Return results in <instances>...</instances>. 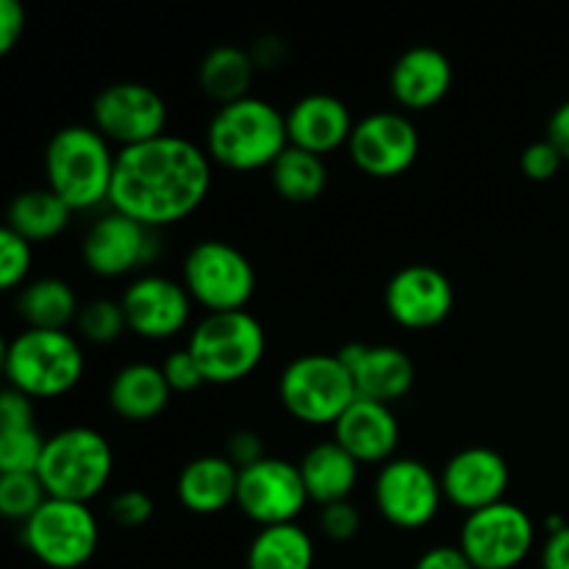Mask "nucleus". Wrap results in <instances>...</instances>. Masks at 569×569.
Returning <instances> with one entry per match:
<instances>
[{
    "instance_id": "f03ea898",
    "label": "nucleus",
    "mask_w": 569,
    "mask_h": 569,
    "mask_svg": "<svg viewBox=\"0 0 569 569\" xmlns=\"http://www.w3.org/2000/svg\"><path fill=\"white\" fill-rule=\"evenodd\" d=\"M203 148L211 164L222 170H270L289 148L287 111L256 94L220 106L206 126Z\"/></svg>"
},
{
    "instance_id": "7ed1b4c3",
    "label": "nucleus",
    "mask_w": 569,
    "mask_h": 569,
    "mask_svg": "<svg viewBox=\"0 0 569 569\" xmlns=\"http://www.w3.org/2000/svg\"><path fill=\"white\" fill-rule=\"evenodd\" d=\"M44 187L76 211L109 206L117 150L94 126H64L44 144Z\"/></svg>"
},
{
    "instance_id": "dca6fc26",
    "label": "nucleus",
    "mask_w": 569,
    "mask_h": 569,
    "mask_svg": "<svg viewBox=\"0 0 569 569\" xmlns=\"http://www.w3.org/2000/svg\"><path fill=\"white\" fill-rule=\"evenodd\" d=\"M128 331L148 342H167L183 333L192 322V298L187 287L170 276L142 272L131 278L120 298Z\"/></svg>"
},
{
    "instance_id": "7c9ffc66",
    "label": "nucleus",
    "mask_w": 569,
    "mask_h": 569,
    "mask_svg": "<svg viewBox=\"0 0 569 569\" xmlns=\"http://www.w3.org/2000/svg\"><path fill=\"white\" fill-rule=\"evenodd\" d=\"M76 331L83 342L98 345V348L114 345L117 339L128 331V320H126V311H122V303L111 298L87 300V303H81V311H78Z\"/></svg>"
},
{
    "instance_id": "cd10ccee",
    "label": "nucleus",
    "mask_w": 569,
    "mask_h": 569,
    "mask_svg": "<svg viewBox=\"0 0 569 569\" xmlns=\"http://www.w3.org/2000/svg\"><path fill=\"white\" fill-rule=\"evenodd\" d=\"M72 220V209L48 187H33L14 194L6 211V228L31 244L61 237Z\"/></svg>"
},
{
    "instance_id": "a878e982",
    "label": "nucleus",
    "mask_w": 569,
    "mask_h": 569,
    "mask_svg": "<svg viewBox=\"0 0 569 569\" xmlns=\"http://www.w3.org/2000/svg\"><path fill=\"white\" fill-rule=\"evenodd\" d=\"M14 311L26 328L37 331H70L76 326L81 300L64 278H33L17 292Z\"/></svg>"
},
{
    "instance_id": "2f4dec72",
    "label": "nucleus",
    "mask_w": 569,
    "mask_h": 569,
    "mask_svg": "<svg viewBox=\"0 0 569 569\" xmlns=\"http://www.w3.org/2000/svg\"><path fill=\"white\" fill-rule=\"evenodd\" d=\"M48 500V489L37 472H6L0 476V515L26 526Z\"/></svg>"
},
{
    "instance_id": "412c9836",
    "label": "nucleus",
    "mask_w": 569,
    "mask_h": 569,
    "mask_svg": "<svg viewBox=\"0 0 569 569\" xmlns=\"http://www.w3.org/2000/svg\"><path fill=\"white\" fill-rule=\"evenodd\" d=\"M353 128V111L331 92H309L287 109L289 144L322 159L333 150L348 148Z\"/></svg>"
},
{
    "instance_id": "c756f323",
    "label": "nucleus",
    "mask_w": 569,
    "mask_h": 569,
    "mask_svg": "<svg viewBox=\"0 0 569 569\" xmlns=\"http://www.w3.org/2000/svg\"><path fill=\"white\" fill-rule=\"evenodd\" d=\"M270 183L281 200L292 206H309L328 189V167L322 156L289 144L270 167Z\"/></svg>"
},
{
    "instance_id": "bb28decb",
    "label": "nucleus",
    "mask_w": 569,
    "mask_h": 569,
    "mask_svg": "<svg viewBox=\"0 0 569 569\" xmlns=\"http://www.w3.org/2000/svg\"><path fill=\"white\" fill-rule=\"evenodd\" d=\"M253 78V56H250L248 48H239V44H217L198 64L200 92L214 100L217 109L250 98Z\"/></svg>"
},
{
    "instance_id": "ea45409f",
    "label": "nucleus",
    "mask_w": 569,
    "mask_h": 569,
    "mask_svg": "<svg viewBox=\"0 0 569 569\" xmlns=\"http://www.w3.org/2000/svg\"><path fill=\"white\" fill-rule=\"evenodd\" d=\"M28 28V11L20 0H0V53L9 56Z\"/></svg>"
},
{
    "instance_id": "79ce46f5",
    "label": "nucleus",
    "mask_w": 569,
    "mask_h": 569,
    "mask_svg": "<svg viewBox=\"0 0 569 569\" xmlns=\"http://www.w3.org/2000/svg\"><path fill=\"white\" fill-rule=\"evenodd\" d=\"M415 569H476L467 559L459 545H437L428 548L420 559L415 561Z\"/></svg>"
},
{
    "instance_id": "4468645a",
    "label": "nucleus",
    "mask_w": 569,
    "mask_h": 569,
    "mask_svg": "<svg viewBox=\"0 0 569 569\" xmlns=\"http://www.w3.org/2000/svg\"><path fill=\"white\" fill-rule=\"evenodd\" d=\"M420 131L403 111H372L356 120L348 156L370 178H400L420 159Z\"/></svg>"
},
{
    "instance_id": "b1692460",
    "label": "nucleus",
    "mask_w": 569,
    "mask_h": 569,
    "mask_svg": "<svg viewBox=\"0 0 569 569\" xmlns=\"http://www.w3.org/2000/svg\"><path fill=\"white\" fill-rule=\"evenodd\" d=\"M172 389L167 383L161 365L131 361L111 376L106 400L109 409L126 422H150L164 415L170 406Z\"/></svg>"
},
{
    "instance_id": "f257e3e1",
    "label": "nucleus",
    "mask_w": 569,
    "mask_h": 569,
    "mask_svg": "<svg viewBox=\"0 0 569 569\" xmlns=\"http://www.w3.org/2000/svg\"><path fill=\"white\" fill-rule=\"evenodd\" d=\"M211 167L206 148L178 133L117 150L109 209L153 231L176 226L206 203Z\"/></svg>"
},
{
    "instance_id": "473e14b6",
    "label": "nucleus",
    "mask_w": 569,
    "mask_h": 569,
    "mask_svg": "<svg viewBox=\"0 0 569 569\" xmlns=\"http://www.w3.org/2000/svg\"><path fill=\"white\" fill-rule=\"evenodd\" d=\"M48 437L39 428H0V476L6 472H37Z\"/></svg>"
},
{
    "instance_id": "aec40b11",
    "label": "nucleus",
    "mask_w": 569,
    "mask_h": 569,
    "mask_svg": "<svg viewBox=\"0 0 569 569\" xmlns=\"http://www.w3.org/2000/svg\"><path fill=\"white\" fill-rule=\"evenodd\" d=\"M453 89V61L433 44H415L395 59L389 94L406 111H428Z\"/></svg>"
},
{
    "instance_id": "2eb2a0df",
    "label": "nucleus",
    "mask_w": 569,
    "mask_h": 569,
    "mask_svg": "<svg viewBox=\"0 0 569 569\" xmlns=\"http://www.w3.org/2000/svg\"><path fill=\"white\" fill-rule=\"evenodd\" d=\"M300 467L278 456H267L259 465L239 470L237 509L259 528L298 522L309 506Z\"/></svg>"
},
{
    "instance_id": "72a5a7b5",
    "label": "nucleus",
    "mask_w": 569,
    "mask_h": 569,
    "mask_svg": "<svg viewBox=\"0 0 569 569\" xmlns=\"http://www.w3.org/2000/svg\"><path fill=\"white\" fill-rule=\"evenodd\" d=\"M33 267V244L14 231H0V287L3 292H20Z\"/></svg>"
},
{
    "instance_id": "f8f14e48",
    "label": "nucleus",
    "mask_w": 569,
    "mask_h": 569,
    "mask_svg": "<svg viewBox=\"0 0 569 569\" xmlns=\"http://www.w3.org/2000/svg\"><path fill=\"white\" fill-rule=\"evenodd\" d=\"M167 120L161 92L142 81L109 83L92 100V126L120 150L164 137Z\"/></svg>"
},
{
    "instance_id": "58836bf2",
    "label": "nucleus",
    "mask_w": 569,
    "mask_h": 569,
    "mask_svg": "<svg viewBox=\"0 0 569 569\" xmlns=\"http://www.w3.org/2000/svg\"><path fill=\"white\" fill-rule=\"evenodd\" d=\"M222 456H226L237 470H248V467L267 459L264 439H261L253 428H237V431L226 439V453Z\"/></svg>"
},
{
    "instance_id": "20e7f679",
    "label": "nucleus",
    "mask_w": 569,
    "mask_h": 569,
    "mask_svg": "<svg viewBox=\"0 0 569 569\" xmlns=\"http://www.w3.org/2000/svg\"><path fill=\"white\" fill-rule=\"evenodd\" d=\"M83 370H87V356L76 333L70 331L22 328L6 342V387L31 400L64 398L81 383Z\"/></svg>"
},
{
    "instance_id": "e433bc0d",
    "label": "nucleus",
    "mask_w": 569,
    "mask_h": 569,
    "mask_svg": "<svg viewBox=\"0 0 569 569\" xmlns=\"http://www.w3.org/2000/svg\"><path fill=\"white\" fill-rule=\"evenodd\" d=\"M561 167H565V156L559 153V148H556L548 137L528 144L520 156L522 176L533 183L553 181V178L561 172Z\"/></svg>"
},
{
    "instance_id": "a211bd4d",
    "label": "nucleus",
    "mask_w": 569,
    "mask_h": 569,
    "mask_svg": "<svg viewBox=\"0 0 569 569\" xmlns=\"http://www.w3.org/2000/svg\"><path fill=\"white\" fill-rule=\"evenodd\" d=\"M439 481H442L445 500L453 509L476 515L489 506L503 503L511 483V467L495 448L470 445V448L456 450L445 461Z\"/></svg>"
},
{
    "instance_id": "9b49d317",
    "label": "nucleus",
    "mask_w": 569,
    "mask_h": 569,
    "mask_svg": "<svg viewBox=\"0 0 569 569\" xmlns=\"http://www.w3.org/2000/svg\"><path fill=\"white\" fill-rule=\"evenodd\" d=\"M537 545V526L522 506L495 503L467 515L459 531V548L476 569H517Z\"/></svg>"
},
{
    "instance_id": "6ab92c4d",
    "label": "nucleus",
    "mask_w": 569,
    "mask_h": 569,
    "mask_svg": "<svg viewBox=\"0 0 569 569\" xmlns=\"http://www.w3.org/2000/svg\"><path fill=\"white\" fill-rule=\"evenodd\" d=\"M337 356L348 367L359 398L395 406L415 387V361H411V356L403 348L350 342Z\"/></svg>"
},
{
    "instance_id": "f704fd0d",
    "label": "nucleus",
    "mask_w": 569,
    "mask_h": 569,
    "mask_svg": "<svg viewBox=\"0 0 569 569\" xmlns=\"http://www.w3.org/2000/svg\"><path fill=\"white\" fill-rule=\"evenodd\" d=\"M106 511H109V520L114 522V526L133 531V528H142L153 520L156 500L150 498L144 489L131 487V489H122V492H117L114 498L109 500V509Z\"/></svg>"
},
{
    "instance_id": "f3484780",
    "label": "nucleus",
    "mask_w": 569,
    "mask_h": 569,
    "mask_svg": "<svg viewBox=\"0 0 569 569\" xmlns=\"http://www.w3.org/2000/svg\"><path fill=\"white\" fill-rule=\"evenodd\" d=\"M383 306L395 326L406 331H431L453 311L456 289L439 267L409 264L389 278Z\"/></svg>"
},
{
    "instance_id": "4c0bfd02",
    "label": "nucleus",
    "mask_w": 569,
    "mask_h": 569,
    "mask_svg": "<svg viewBox=\"0 0 569 569\" xmlns=\"http://www.w3.org/2000/svg\"><path fill=\"white\" fill-rule=\"evenodd\" d=\"M161 370H164L167 383H170L172 395H192L200 387H206V378L200 372L198 361L189 353L187 345L178 350H172L164 361H161Z\"/></svg>"
},
{
    "instance_id": "c85d7f7f",
    "label": "nucleus",
    "mask_w": 569,
    "mask_h": 569,
    "mask_svg": "<svg viewBox=\"0 0 569 569\" xmlns=\"http://www.w3.org/2000/svg\"><path fill=\"white\" fill-rule=\"evenodd\" d=\"M317 548L300 522L259 528L244 553L248 569H315Z\"/></svg>"
},
{
    "instance_id": "423d86ee",
    "label": "nucleus",
    "mask_w": 569,
    "mask_h": 569,
    "mask_svg": "<svg viewBox=\"0 0 569 569\" xmlns=\"http://www.w3.org/2000/svg\"><path fill=\"white\" fill-rule=\"evenodd\" d=\"M187 350L198 361L206 383L231 387L261 367L267 356V331L250 311L203 315L189 331Z\"/></svg>"
},
{
    "instance_id": "c03bdc74",
    "label": "nucleus",
    "mask_w": 569,
    "mask_h": 569,
    "mask_svg": "<svg viewBox=\"0 0 569 569\" xmlns=\"http://www.w3.org/2000/svg\"><path fill=\"white\" fill-rule=\"evenodd\" d=\"M539 565H542V569H569V526L556 533H548Z\"/></svg>"
},
{
    "instance_id": "37998d69",
    "label": "nucleus",
    "mask_w": 569,
    "mask_h": 569,
    "mask_svg": "<svg viewBox=\"0 0 569 569\" xmlns=\"http://www.w3.org/2000/svg\"><path fill=\"white\" fill-rule=\"evenodd\" d=\"M248 50L250 56H253L256 70H276V67H281L289 56L287 42H283L281 37H276V33H264V37L256 39L253 48Z\"/></svg>"
},
{
    "instance_id": "a18cd8bd",
    "label": "nucleus",
    "mask_w": 569,
    "mask_h": 569,
    "mask_svg": "<svg viewBox=\"0 0 569 569\" xmlns=\"http://www.w3.org/2000/svg\"><path fill=\"white\" fill-rule=\"evenodd\" d=\"M548 139L559 148V153L569 161V100L556 106V111L548 120Z\"/></svg>"
},
{
    "instance_id": "9d476101",
    "label": "nucleus",
    "mask_w": 569,
    "mask_h": 569,
    "mask_svg": "<svg viewBox=\"0 0 569 569\" xmlns=\"http://www.w3.org/2000/svg\"><path fill=\"white\" fill-rule=\"evenodd\" d=\"M442 500V481L426 461L398 456L378 467L372 503L378 515L398 531H420L431 526L439 517Z\"/></svg>"
},
{
    "instance_id": "6e6552de",
    "label": "nucleus",
    "mask_w": 569,
    "mask_h": 569,
    "mask_svg": "<svg viewBox=\"0 0 569 569\" xmlns=\"http://www.w3.org/2000/svg\"><path fill=\"white\" fill-rule=\"evenodd\" d=\"M181 283L187 287L192 303L200 306L206 315H222V311H248L259 278L253 261L237 244L203 239L183 256Z\"/></svg>"
},
{
    "instance_id": "c9c22d12",
    "label": "nucleus",
    "mask_w": 569,
    "mask_h": 569,
    "mask_svg": "<svg viewBox=\"0 0 569 569\" xmlns=\"http://www.w3.org/2000/svg\"><path fill=\"white\" fill-rule=\"evenodd\" d=\"M317 528H320L322 537L328 542H353L361 531V511L356 509L350 500H342V503L322 506L320 517H317Z\"/></svg>"
},
{
    "instance_id": "0eeeda50",
    "label": "nucleus",
    "mask_w": 569,
    "mask_h": 569,
    "mask_svg": "<svg viewBox=\"0 0 569 569\" xmlns=\"http://www.w3.org/2000/svg\"><path fill=\"white\" fill-rule=\"evenodd\" d=\"M356 398L353 378L337 353H303L278 376L283 411L303 426L333 428Z\"/></svg>"
},
{
    "instance_id": "39448f33",
    "label": "nucleus",
    "mask_w": 569,
    "mask_h": 569,
    "mask_svg": "<svg viewBox=\"0 0 569 569\" xmlns=\"http://www.w3.org/2000/svg\"><path fill=\"white\" fill-rule=\"evenodd\" d=\"M48 498L92 503L114 476V448L89 426H70L50 433L37 470Z\"/></svg>"
},
{
    "instance_id": "ddd939ff",
    "label": "nucleus",
    "mask_w": 569,
    "mask_h": 569,
    "mask_svg": "<svg viewBox=\"0 0 569 569\" xmlns=\"http://www.w3.org/2000/svg\"><path fill=\"white\" fill-rule=\"evenodd\" d=\"M156 256H159V231L114 209L94 217L81 239L83 267L98 278L133 276L144 270Z\"/></svg>"
},
{
    "instance_id": "4be33fe9",
    "label": "nucleus",
    "mask_w": 569,
    "mask_h": 569,
    "mask_svg": "<svg viewBox=\"0 0 569 569\" xmlns=\"http://www.w3.org/2000/svg\"><path fill=\"white\" fill-rule=\"evenodd\" d=\"M333 439L353 456L359 465L383 467L398 459L400 422L392 406L356 398L350 409L333 426Z\"/></svg>"
},
{
    "instance_id": "a19ab883",
    "label": "nucleus",
    "mask_w": 569,
    "mask_h": 569,
    "mask_svg": "<svg viewBox=\"0 0 569 569\" xmlns=\"http://www.w3.org/2000/svg\"><path fill=\"white\" fill-rule=\"evenodd\" d=\"M37 426V409L33 400L17 389H3L0 395V428H33Z\"/></svg>"
},
{
    "instance_id": "393cba45",
    "label": "nucleus",
    "mask_w": 569,
    "mask_h": 569,
    "mask_svg": "<svg viewBox=\"0 0 569 569\" xmlns=\"http://www.w3.org/2000/svg\"><path fill=\"white\" fill-rule=\"evenodd\" d=\"M298 467L309 500L320 506V509L322 506L350 500L356 487H359L361 465L337 439H326V442H317L315 448L306 450Z\"/></svg>"
},
{
    "instance_id": "1a4fd4ad",
    "label": "nucleus",
    "mask_w": 569,
    "mask_h": 569,
    "mask_svg": "<svg viewBox=\"0 0 569 569\" xmlns=\"http://www.w3.org/2000/svg\"><path fill=\"white\" fill-rule=\"evenodd\" d=\"M22 545L42 567L81 569L98 553L100 522L87 503L48 498L22 526Z\"/></svg>"
},
{
    "instance_id": "5701e85b",
    "label": "nucleus",
    "mask_w": 569,
    "mask_h": 569,
    "mask_svg": "<svg viewBox=\"0 0 569 569\" xmlns=\"http://www.w3.org/2000/svg\"><path fill=\"white\" fill-rule=\"evenodd\" d=\"M239 470L222 453L194 456L176 478V498L189 515L214 517L237 506Z\"/></svg>"
}]
</instances>
